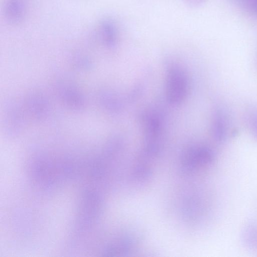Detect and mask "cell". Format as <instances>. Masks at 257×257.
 <instances>
[{"mask_svg": "<svg viewBox=\"0 0 257 257\" xmlns=\"http://www.w3.org/2000/svg\"><path fill=\"white\" fill-rule=\"evenodd\" d=\"M99 34L103 43L108 47H114L118 40V30L115 23L111 19H105L99 26Z\"/></svg>", "mask_w": 257, "mask_h": 257, "instance_id": "obj_5", "label": "cell"}, {"mask_svg": "<svg viewBox=\"0 0 257 257\" xmlns=\"http://www.w3.org/2000/svg\"><path fill=\"white\" fill-rule=\"evenodd\" d=\"M188 80L185 72L179 66L172 64L167 70L166 91L170 103L177 105L185 99L188 92Z\"/></svg>", "mask_w": 257, "mask_h": 257, "instance_id": "obj_2", "label": "cell"}, {"mask_svg": "<svg viewBox=\"0 0 257 257\" xmlns=\"http://www.w3.org/2000/svg\"><path fill=\"white\" fill-rule=\"evenodd\" d=\"M185 3L191 7H197L201 5L204 0H184Z\"/></svg>", "mask_w": 257, "mask_h": 257, "instance_id": "obj_6", "label": "cell"}, {"mask_svg": "<svg viewBox=\"0 0 257 257\" xmlns=\"http://www.w3.org/2000/svg\"><path fill=\"white\" fill-rule=\"evenodd\" d=\"M26 13L25 0H6L4 6V15L10 24L17 25L24 19Z\"/></svg>", "mask_w": 257, "mask_h": 257, "instance_id": "obj_4", "label": "cell"}, {"mask_svg": "<svg viewBox=\"0 0 257 257\" xmlns=\"http://www.w3.org/2000/svg\"><path fill=\"white\" fill-rule=\"evenodd\" d=\"M214 159V153L209 147L192 146L183 153L180 158V168L184 173H191L211 165Z\"/></svg>", "mask_w": 257, "mask_h": 257, "instance_id": "obj_1", "label": "cell"}, {"mask_svg": "<svg viewBox=\"0 0 257 257\" xmlns=\"http://www.w3.org/2000/svg\"><path fill=\"white\" fill-rule=\"evenodd\" d=\"M139 238L136 234L127 233L110 244L104 250L105 256L126 255L132 252L138 244Z\"/></svg>", "mask_w": 257, "mask_h": 257, "instance_id": "obj_3", "label": "cell"}]
</instances>
